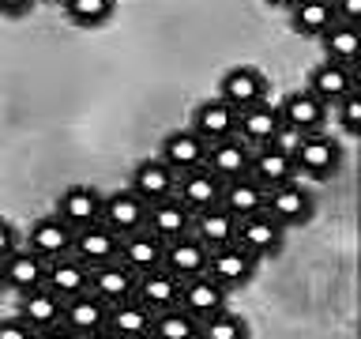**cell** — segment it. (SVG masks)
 <instances>
[{"instance_id": "cell-39", "label": "cell", "mask_w": 361, "mask_h": 339, "mask_svg": "<svg viewBox=\"0 0 361 339\" xmlns=\"http://www.w3.org/2000/svg\"><path fill=\"white\" fill-rule=\"evenodd\" d=\"M0 339H34V332L19 316H8V321H0Z\"/></svg>"}, {"instance_id": "cell-25", "label": "cell", "mask_w": 361, "mask_h": 339, "mask_svg": "<svg viewBox=\"0 0 361 339\" xmlns=\"http://www.w3.org/2000/svg\"><path fill=\"white\" fill-rule=\"evenodd\" d=\"M135 298H140L151 313L169 309V305L180 302V279L166 268H151L143 275H135Z\"/></svg>"}, {"instance_id": "cell-44", "label": "cell", "mask_w": 361, "mask_h": 339, "mask_svg": "<svg viewBox=\"0 0 361 339\" xmlns=\"http://www.w3.org/2000/svg\"><path fill=\"white\" fill-rule=\"evenodd\" d=\"M267 4H271V8H290L293 0H267Z\"/></svg>"}, {"instance_id": "cell-23", "label": "cell", "mask_w": 361, "mask_h": 339, "mask_svg": "<svg viewBox=\"0 0 361 339\" xmlns=\"http://www.w3.org/2000/svg\"><path fill=\"white\" fill-rule=\"evenodd\" d=\"M162 249H166V242H158V237L143 226V230H132V234L121 237L117 260L124 268H132L135 275H143V271H151V268H162Z\"/></svg>"}, {"instance_id": "cell-17", "label": "cell", "mask_w": 361, "mask_h": 339, "mask_svg": "<svg viewBox=\"0 0 361 339\" xmlns=\"http://www.w3.org/2000/svg\"><path fill=\"white\" fill-rule=\"evenodd\" d=\"M173 196L185 203V208L196 215V211H207L219 203L222 196V181L211 174V170H185V174H177V185H173Z\"/></svg>"}, {"instance_id": "cell-36", "label": "cell", "mask_w": 361, "mask_h": 339, "mask_svg": "<svg viewBox=\"0 0 361 339\" xmlns=\"http://www.w3.org/2000/svg\"><path fill=\"white\" fill-rule=\"evenodd\" d=\"M64 11L75 27H102L113 16V0H64Z\"/></svg>"}, {"instance_id": "cell-46", "label": "cell", "mask_w": 361, "mask_h": 339, "mask_svg": "<svg viewBox=\"0 0 361 339\" xmlns=\"http://www.w3.org/2000/svg\"><path fill=\"white\" fill-rule=\"evenodd\" d=\"M140 339H154V335H140Z\"/></svg>"}, {"instance_id": "cell-27", "label": "cell", "mask_w": 361, "mask_h": 339, "mask_svg": "<svg viewBox=\"0 0 361 339\" xmlns=\"http://www.w3.org/2000/svg\"><path fill=\"white\" fill-rule=\"evenodd\" d=\"M203 155H207V143L200 140L192 129H177L162 140V162L173 170V174H185V170H200L203 166Z\"/></svg>"}, {"instance_id": "cell-15", "label": "cell", "mask_w": 361, "mask_h": 339, "mask_svg": "<svg viewBox=\"0 0 361 339\" xmlns=\"http://www.w3.org/2000/svg\"><path fill=\"white\" fill-rule=\"evenodd\" d=\"M87 290L102 298L106 305H117V302H128L135 298V271L124 268L121 260H109V264H98L90 268V282Z\"/></svg>"}, {"instance_id": "cell-28", "label": "cell", "mask_w": 361, "mask_h": 339, "mask_svg": "<svg viewBox=\"0 0 361 339\" xmlns=\"http://www.w3.org/2000/svg\"><path fill=\"white\" fill-rule=\"evenodd\" d=\"M61 309H64V302L56 298L53 290L34 287V290H23L19 294V313L16 316L30 328V332H42V328L61 324Z\"/></svg>"}, {"instance_id": "cell-43", "label": "cell", "mask_w": 361, "mask_h": 339, "mask_svg": "<svg viewBox=\"0 0 361 339\" xmlns=\"http://www.w3.org/2000/svg\"><path fill=\"white\" fill-rule=\"evenodd\" d=\"M83 339H117V335H113L109 328H102V332H90V335H83Z\"/></svg>"}, {"instance_id": "cell-16", "label": "cell", "mask_w": 361, "mask_h": 339, "mask_svg": "<svg viewBox=\"0 0 361 339\" xmlns=\"http://www.w3.org/2000/svg\"><path fill=\"white\" fill-rule=\"evenodd\" d=\"M264 95H267V79H264V72H259V68H252V64L230 68V72H226V79H222V90H219V98L230 102L237 113L248 109V106H256V102H264Z\"/></svg>"}, {"instance_id": "cell-24", "label": "cell", "mask_w": 361, "mask_h": 339, "mask_svg": "<svg viewBox=\"0 0 361 339\" xmlns=\"http://www.w3.org/2000/svg\"><path fill=\"white\" fill-rule=\"evenodd\" d=\"M72 237L75 230L68 222H61L56 215H45L30 226V237H27V249L38 253L42 260H56V256H68L72 253Z\"/></svg>"}, {"instance_id": "cell-10", "label": "cell", "mask_w": 361, "mask_h": 339, "mask_svg": "<svg viewBox=\"0 0 361 339\" xmlns=\"http://www.w3.org/2000/svg\"><path fill=\"white\" fill-rule=\"evenodd\" d=\"M56 219L68 222L72 230L79 226H90L102 219V192L94 185H68L61 196H56Z\"/></svg>"}, {"instance_id": "cell-35", "label": "cell", "mask_w": 361, "mask_h": 339, "mask_svg": "<svg viewBox=\"0 0 361 339\" xmlns=\"http://www.w3.org/2000/svg\"><path fill=\"white\" fill-rule=\"evenodd\" d=\"M200 339H248V324L241 313L222 309L207 321H200Z\"/></svg>"}, {"instance_id": "cell-30", "label": "cell", "mask_w": 361, "mask_h": 339, "mask_svg": "<svg viewBox=\"0 0 361 339\" xmlns=\"http://www.w3.org/2000/svg\"><path fill=\"white\" fill-rule=\"evenodd\" d=\"M192 234H196L211 253V249H222V245L237 242V219L222 208V203H214V208L192 215Z\"/></svg>"}, {"instance_id": "cell-26", "label": "cell", "mask_w": 361, "mask_h": 339, "mask_svg": "<svg viewBox=\"0 0 361 339\" xmlns=\"http://www.w3.org/2000/svg\"><path fill=\"white\" fill-rule=\"evenodd\" d=\"M173 185H177V174L154 155V158H143V162L132 170V185L128 189L135 192V196H143L147 203H154V200L173 196Z\"/></svg>"}, {"instance_id": "cell-33", "label": "cell", "mask_w": 361, "mask_h": 339, "mask_svg": "<svg viewBox=\"0 0 361 339\" xmlns=\"http://www.w3.org/2000/svg\"><path fill=\"white\" fill-rule=\"evenodd\" d=\"M320 45H324V61H338V64H354L357 68V56H361V34L354 23H331L324 34H320Z\"/></svg>"}, {"instance_id": "cell-11", "label": "cell", "mask_w": 361, "mask_h": 339, "mask_svg": "<svg viewBox=\"0 0 361 339\" xmlns=\"http://www.w3.org/2000/svg\"><path fill=\"white\" fill-rule=\"evenodd\" d=\"M188 129L196 132L203 143L230 140V136L237 132V109L230 106V102H222V98H207V102H200V106H196Z\"/></svg>"}, {"instance_id": "cell-8", "label": "cell", "mask_w": 361, "mask_h": 339, "mask_svg": "<svg viewBox=\"0 0 361 339\" xmlns=\"http://www.w3.org/2000/svg\"><path fill=\"white\" fill-rule=\"evenodd\" d=\"M237 242H241L252 256H271V253H279L282 242H286V226L275 222L267 211H256V215H248V219H237Z\"/></svg>"}, {"instance_id": "cell-12", "label": "cell", "mask_w": 361, "mask_h": 339, "mask_svg": "<svg viewBox=\"0 0 361 339\" xmlns=\"http://www.w3.org/2000/svg\"><path fill=\"white\" fill-rule=\"evenodd\" d=\"M117 245H121V237L113 234L106 222H90V226H79V230H75L72 256L83 260L87 268H98V264L117 260Z\"/></svg>"}, {"instance_id": "cell-31", "label": "cell", "mask_w": 361, "mask_h": 339, "mask_svg": "<svg viewBox=\"0 0 361 339\" xmlns=\"http://www.w3.org/2000/svg\"><path fill=\"white\" fill-rule=\"evenodd\" d=\"M151 309L140 302V298H128V302H117L109 305V316H106V328L117 339H140V335H151Z\"/></svg>"}, {"instance_id": "cell-19", "label": "cell", "mask_w": 361, "mask_h": 339, "mask_svg": "<svg viewBox=\"0 0 361 339\" xmlns=\"http://www.w3.org/2000/svg\"><path fill=\"white\" fill-rule=\"evenodd\" d=\"M87 282H90V268L83 260H75L72 253L68 256H56V260H45V290H53L61 302L75 298V294H87Z\"/></svg>"}, {"instance_id": "cell-22", "label": "cell", "mask_w": 361, "mask_h": 339, "mask_svg": "<svg viewBox=\"0 0 361 339\" xmlns=\"http://www.w3.org/2000/svg\"><path fill=\"white\" fill-rule=\"evenodd\" d=\"M106 316H109V305L87 290V294H75V298L64 302L61 324L68 328V332H75L79 339H83L90 332H102V328H106Z\"/></svg>"}, {"instance_id": "cell-13", "label": "cell", "mask_w": 361, "mask_h": 339, "mask_svg": "<svg viewBox=\"0 0 361 339\" xmlns=\"http://www.w3.org/2000/svg\"><path fill=\"white\" fill-rule=\"evenodd\" d=\"M237 140L248 143V147H264V143H275L282 140V121H279V109L267 106V102H256L237 113Z\"/></svg>"}, {"instance_id": "cell-14", "label": "cell", "mask_w": 361, "mask_h": 339, "mask_svg": "<svg viewBox=\"0 0 361 339\" xmlns=\"http://www.w3.org/2000/svg\"><path fill=\"white\" fill-rule=\"evenodd\" d=\"M207 256H211L207 245H203L196 234H180V237H173V242H166L162 268L173 271V275L185 282L192 275H200V271H207Z\"/></svg>"}, {"instance_id": "cell-34", "label": "cell", "mask_w": 361, "mask_h": 339, "mask_svg": "<svg viewBox=\"0 0 361 339\" xmlns=\"http://www.w3.org/2000/svg\"><path fill=\"white\" fill-rule=\"evenodd\" d=\"M151 335L154 339H200V321L192 313H185L180 305L158 309L151 316Z\"/></svg>"}, {"instance_id": "cell-6", "label": "cell", "mask_w": 361, "mask_h": 339, "mask_svg": "<svg viewBox=\"0 0 361 339\" xmlns=\"http://www.w3.org/2000/svg\"><path fill=\"white\" fill-rule=\"evenodd\" d=\"M264 211L275 222L286 226V230H290V226H301V222L312 219V192L305 189L301 181H286V185H279V189L267 192Z\"/></svg>"}, {"instance_id": "cell-4", "label": "cell", "mask_w": 361, "mask_h": 339, "mask_svg": "<svg viewBox=\"0 0 361 339\" xmlns=\"http://www.w3.org/2000/svg\"><path fill=\"white\" fill-rule=\"evenodd\" d=\"M177 305L185 313H192L196 321H207V316L230 309V290H226L219 279H211L207 271H200V275L180 282V302Z\"/></svg>"}, {"instance_id": "cell-3", "label": "cell", "mask_w": 361, "mask_h": 339, "mask_svg": "<svg viewBox=\"0 0 361 339\" xmlns=\"http://www.w3.org/2000/svg\"><path fill=\"white\" fill-rule=\"evenodd\" d=\"M279 121H282V132H293V136H309V132H320L324 121H327V106L312 95L309 87H298L290 90L286 98L279 102Z\"/></svg>"}, {"instance_id": "cell-32", "label": "cell", "mask_w": 361, "mask_h": 339, "mask_svg": "<svg viewBox=\"0 0 361 339\" xmlns=\"http://www.w3.org/2000/svg\"><path fill=\"white\" fill-rule=\"evenodd\" d=\"M286 11H290V30L301 34V38H320L335 23L331 0H293Z\"/></svg>"}, {"instance_id": "cell-41", "label": "cell", "mask_w": 361, "mask_h": 339, "mask_svg": "<svg viewBox=\"0 0 361 339\" xmlns=\"http://www.w3.org/2000/svg\"><path fill=\"white\" fill-rule=\"evenodd\" d=\"M34 0H0V19H19L27 16Z\"/></svg>"}, {"instance_id": "cell-20", "label": "cell", "mask_w": 361, "mask_h": 339, "mask_svg": "<svg viewBox=\"0 0 361 339\" xmlns=\"http://www.w3.org/2000/svg\"><path fill=\"white\" fill-rule=\"evenodd\" d=\"M248 158H252V147L241 143L237 136H230V140L207 143V155H203V170H211V174L226 185V181H233V177L248 174Z\"/></svg>"}, {"instance_id": "cell-45", "label": "cell", "mask_w": 361, "mask_h": 339, "mask_svg": "<svg viewBox=\"0 0 361 339\" xmlns=\"http://www.w3.org/2000/svg\"><path fill=\"white\" fill-rule=\"evenodd\" d=\"M45 4H64V0H45Z\"/></svg>"}, {"instance_id": "cell-29", "label": "cell", "mask_w": 361, "mask_h": 339, "mask_svg": "<svg viewBox=\"0 0 361 339\" xmlns=\"http://www.w3.org/2000/svg\"><path fill=\"white\" fill-rule=\"evenodd\" d=\"M219 203L233 215V219H248V215L264 211L267 189H264V185H256V181L248 177V174H241V177H233V181H226V185H222Z\"/></svg>"}, {"instance_id": "cell-38", "label": "cell", "mask_w": 361, "mask_h": 339, "mask_svg": "<svg viewBox=\"0 0 361 339\" xmlns=\"http://www.w3.org/2000/svg\"><path fill=\"white\" fill-rule=\"evenodd\" d=\"M331 8H335V19H338V23H354V27H357V19H361V0H331Z\"/></svg>"}, {"instance_id": "cell-42", "label": "cell", "mask_w": 361, "mask_h": 339, "mask_svg": "<svg viewBox=\"0 0 361 339\" xmlns=\"http://www.w3.org/2000/svg\"><path fill=\"white\" fill-rule=\"evenodd\" d=\"M34 339H79V335L68 332L64 324H53V328H42V332H34Z\"/></svg>"}, {"instance_id": "cell-47", "label": "cell", "mask_w": 361, "mask_h": 339, "mask_svg": "<svg viewBox=\"0 0 361 339\" xmlns=\"http://www.w3.org/2000/svg\"><path fill=\"white\" fill-rule=\"evenodd\" d=\"M0 290H4V279H0Z\"/></svg>"}, {"instance_id": "cell-2", "label": "cell", "mask_w": 361, "mask_h": 339, "mask_svg": "<svg viewBox=\"0 0 361 339\" xmlns=\"http://www.w3.org/2000/svg\"><path fill=\"white\" fill-rule=\"evenodd\" d=\"M248 177L256 185H264L267 192L286 185V181H298V166H293V151L282 140L252 147V158H248Z\"/></svg>"}, {"instance_id": "cell-9", "label": "cell", "mask_w": 361, "mask_h": 339, "mask_svg": "<svg viewBox=\"0 0 361 339\" xmlns=\"http://www.w3.org/2000/svg\"><path fill=\"white\" fill-rule=\"evenodd\" d=\"M309 90L331 109L338 98H346L350 90H357V68L354 64H338V61H320L309 76Z\"/></svg>"}, {"instance_id": "cell-1", "label": "cell", "mask_w": 361, "mask_h": 339, "mask_svg": "<svg viewBox=\"0 0 361 339\" xmlns=\"http://www.w3.org/2000/svg\"><path fill=\"white\" fill-rule=\"evenodd\" d=\"M293 151V166L298 174H305L309 181H331L343 166V151L331 136L324 132H309V136H298V143L290 147Z\"/></svg>"}, {"instance_id": "cell-7", "label": "cell", "mask_w": 361, "mask_h": 339, "mask_svg": "<svg viewBox=\"0 0 361 339\" xmlns=\"http://www.w3.org/2000/svg\"><path fill=\"white\" fill-rule=\"evenodd\" d=\"M143 219H147V200L135 196L132 189H117L109 196H102V219L117 237L132 234V230H143Z\"/></svg>"}, {"instance_id": "cell-40", "label": "cell", "mask_w": 361, "mask_h": 339, "mask_svg": "<svg viewBox=\"0 0 361 339\" xmlns=\"http://www.w3.org/2000/svg\"><path fill=\"white\" fill-rule=\"evenodd\" d=\"M19 249V234H16V226H11L8 219H0V260H4L8 253H16Z\"/></svg>"}, {"instance_id": "cell-5", "label": "cell", "mask_w": 361, "mask_h": 339, "mask_svg": "<svg viewBox=\"0 0 361 339\" xmlns=\"http://www.w3.org/2000/svg\"><path fill=\"white\" fill-rule=\"evenodd\" d=\"M256 268H259V256H252L241 242H230V245H222V249H211V256H207V275L219 279L226 290L245 287V282L256 275Z\"/></svg>"}, {"instance_id": "cell-18", "label": "cell", "mask_w": 361, "mask_h": 339, "mask_svg": "<svg viewBox=\"0 0 361 339\" xmlns=\"http://www.w3.org/2000/svg\"><path fill=\"white\" fill-rule=\"evenodd\" d=\"M143 226L158 237V242H173V237H180V234H192V211L177 196H166V200L147 203Z\"/></svg>"}, {"instance_id": "cell-37", "label": "cell", "mask_w": 361, "mask_h": 339, "mask_svg": "<svg viewBox=\"0 0 361 339\" xmlns=\"http://www.w3.org/2000/svg\"><path fill=\"white\" fill-rule=\"evenodd\" d=\"M331 109H335V117H338L343 136H357L361 132V90H350V95L338 98Z\"/></svg>"}, {"instance_id": "cell-21", "label": "cell", "mask_w": 361, "mask_h": 339, "mask_svg": "<svg viewBox=\"0 0 361 339\" xmlns=\"http://www.w3.org/2000/svg\"><path fill=\"white\" fill-rule=\"evenodd\" d=\"M0 279H4V290H34L45 282V260L38 253H30V249H16V253H8L0 260Z\"/></svg>"}]
</instances>
